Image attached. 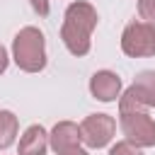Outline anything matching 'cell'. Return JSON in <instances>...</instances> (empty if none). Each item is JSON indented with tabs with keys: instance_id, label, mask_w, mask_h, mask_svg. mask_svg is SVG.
<instances>
[{
	"instance_id": "cell-3",
	"label": "cell",
	"mask_w": 155,
	"mask_h": 155,
	"mask_svg": "<svg viewBox=\"0 0 155 155\" xmlns=\"http://www.w3.org/2000/svg\"><path fill=\"white\" fill-rule=\"evenodd\" d=\"M121 51L131 58L155 56V24L150 22H131L121 34Z\"/></svg>"
},
{
	"instance_id": "cell-13",
	"label": "cell",
	"mask_w": 155,
	"mask_h": 155,
	"mask_svg": "<svg viewBox=\"0 0 155 155\" xmlns=\"http://www.w3.org/2000/svg\"><path fill=\"white\" fill-rule=\"evenodd\" d=\"M29 2H31V7H34L36 15H41V17L48 15V0H29Z\"/></svg>"
},
{
	"instance_id": "cell-1",
	"label": "cell",
	"mask_w": 155,
	"mask_h": 155,
	"mask_svg": "<svg viewBox=\"0 0 155 155\" xmlns=\"http://www.w3.org/2000/svg\"><path fill=\"white\" fill-rule=\"evenodd\" d=\"M97 10L85 2V0H78V2H70L68 10H65V17H63V27H61V39L65 44V48L73 53V56H85L90 51V36L97 27Z\"/></svg>"
},
{
	"instance_id": "cell-7",
	"label": "cell",
	"mask_w": 155,
	"mask_h": 155,
	"mask_svg": "<svg viewBox=\"0 0 155 155\" xmlns=\"http://www.w3.org/2000/svg\"><path fill=\"white\" fill-rule=\"evenodd\" d=\"M90 92L99 102H114L121 94V78L111 70H97L90 78Z\"/></svg>"
},
{
	"instance_id": "cell-12",
	"label": "cell",
	"mask_w": 155,
	"mask_h": 155,
	"mask_svg": "<svg viewBox=\"0 0 155 155\" xmlns=\"http://www.w3.org/2000/svg\"><path fill=\"white\" fill-rule=\"evenodd\" d=\"M109 155H140V150H138V145H133L128 140H121L109 150Z\"/></svg>"
},
{
	"instance_id": "cell-11",
	"label": "cell",
	"mask_w": 155,
	"mask_h": 155,
	"mask_svg": "<svg viewBox=\"0 0 155 155\" xmlns=\"http://www.w3.org/2000/svg\"><path fill=\"white\" fill-rule=\"evenodd\" d=\"M138 15L145 22L155 24V0H138Z\"/></svg>"
},
{
	"instance_id": "cell-4",
	"label": "cell",
	"mask_w": 155,
	"mask_h": 155,
	"mask_svg": "<svg viewBox=\"0 0 155 155\" xmlns=\"http://www.w3.org/2000/svg\"><path fill=\"white\" fill-rule=\"evenodd\" d=\"M121 116V131L128 143L138 148H153L155 145V121L143 111V109H131V111H119Z\"/></svg>"
},
{
	"instance_id": "cell-14",
	"label": "cell",
	"mask_w": 155,
	"mask_h": 155,
	"mask_svg": "<svg viewBox=\"0 0 155 155\" xmlns=\"http://www.w3.org/2000/svg\"><path fill=\"white\" fill-rule=\"evenodd\" d=\"M7 63H10V58H7V51H5V46L0 44V73H5V70H7Z\"/></svg>"
},
{
	"instance_id": "cell-2",
	"label": "cell",
	"mask_w": 155,
	"mask_h": 155,
	"mask_svg": "<svg viewBox=\"0 0 155 155\" xmlns=\"http://www.w3.org/2000/svg\"><path fill=\"white\" fill-rule=\"evenodd\" d=\"M12 58L24 73L46 68V39L36 27H22L12 39Z\"/></svg>"
},
{
	"instance_id": "cell-5",
	"label": "cell",
	"mask_w": 155,
	"mask_h": 155,
	"mask_svg": "<svg viewBox=\"0 0 155 155\" xmlns=\"http://www.w3.org/2000/svg\"><path fill=\"white\" fill-rule=\"evenodd\" d=\"M155 107V70H143L136 75L133 85L119 97V111Z\"/></svg>"
},
{
	"instance_id": "cell-9",
	"label": "cell",
	"mask_w": 155,
	"mask_h": 155,
	"mask_svg": "<svg viewBox=\"0 0 155 155\" xmlns=\"http://www.w3.org/2000/svg\"><path fill=\"white\" fill-rule=\"evenodd\" d=\"M46 148H48V133L39 124L29 126L19 138V155H46Z\"/></svg>"
},
{
	"instance_id": "cell-6",
	"label": "cell",
	"mask_w": 155,
	"mask_h": 155,
	"mask_svg": "<svg viewBox=\"0 0 155 155\" xmlns=\"http://www.w3.org/2000/svg\"><path fill=\"white\" fill-rule=\"evenodd\" d=\"M114 131H116V121L109 114H90L80 124V136L90 148L109 145V140L114 138Z\"/></svg>"
},
{
	"instance_id": "cell-10",
	"label": "cell",
	"mask_w": 155,
	"mask_h": 155,
	"mask_svg": "<svg viewBox=\"0 0 155 155\" xmlns=\"http://www.w3.org/2000/svg\"><path fill=\"white\" fill-rule=\"evenodd\" d=\"M17 131H19V121L12 111L7 109H0V150L10 148L17 138Z\"/></svg>"
},
{
	"instance_id": "cell-15",
	"label": "cell",
	"mask_w": 155,
	"mask_h": 155,
	"mask_svg": "<svg viewBox=\"0 0 155 155\" xmlns=\"http://www.w3.org/2000/svg\"><path fill=\"white\" fill-rule=\"evenodd\" d=\"M61 155H87V150H82V148H70V150H65V153H61Z\"/></svg>"
},
{
	"instance_id": "cell-8",
	"label": "cell",
	"mask_w": 155,
	"mask_h": 155,
	"mask_svg": "<svg viewBox=\"0 0 155 155\" xmlns=\"http://www.w3.org/2000/svg\"><path fill=\"white\" fill-rule=\"evenodd\" d=\"M80 140H82L80 126L73 124V121H58V124L53 126L51 136H48V143H51V148H53L58 155L65 153V150H70V148H75Z\"/></svg>"
}]
</instances>
